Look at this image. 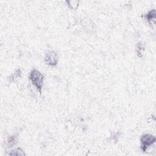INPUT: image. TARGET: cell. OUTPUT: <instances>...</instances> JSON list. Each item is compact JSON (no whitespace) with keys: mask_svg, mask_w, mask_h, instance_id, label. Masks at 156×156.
<instances>
[{"mask_svg":"<svg viewBox=\"0 0 156 156\" xmlns=\"http://www.w3.org/2000/svg\"><path fill=\"white\" fill-rule=\"evenodd\" d=\"M29 79L31 81L32 84L34 85L40 93H42V88L43 86V75L37 70H32L29 75Z\"/></svg>","mask_w":156,"mask_h":156,"instance_id":"6da1fadb","label":"cell"},{"mask_svg":"<svg viewBox=\"0 0 156 156\" xmlns=\"http://www.w3.org/2000/svg\"><path fill=\"white\" fill-rule=\"evenodd\" d=\"M155 137L151 134H144L141 137V149L143 152H146L147 150L153 146L155 142Z\"/></svg>","mask_w":156,"mask_h":156,"instance_id":"7a4b0ae2","label":"cell"},{"mask_svg":"<svg viewBox=\"0 0 156 156\" xmlns=\"http://www.w3.org/2000/svg\"><path fill=\"white\" fill-rule=\"evenodd\" d=\"M59 60L58 54L54 51H48L44 56L45 63L50 66L57 65Z\"/></svg>","mask_w":156,"mask_h":156,"instance_id":"3957f363","label":"cell"},{"mask_svg":"<svg viewBox=\"0 0 156 156\" xmlns=\"http://www.w3.org/2000/svg\"><path fill=\"white\" fill-rule=\"evenodd\" d=\"M155 10L153 9L149 11V12L146 14L144 15V17L146 19V20L148 21V23L150 25H153L155 24Z\"/></svg>","mask_w":156,"mask_h":156,"instance_id":"277c9868","label":"cell"},{"mask_svg":"<svg viewBox=\"0 0 156 156\" xmlns=\"http://www.w3.org/2000/svg\"><path fill=\"white\" fill-rule=\"evenodd\" d=\"M21 74H22L21 70L20 68L17 69L12 75H11L9 77V78H8L9 81V82H14L16 79H18V78H19L21 76Z\"/></svg>","mask_w":156,"mask_h":156,"instance_id":"5b68a950","label":"cell"},{"mask_svg":"<svg viewBox=\"0 0 156 156\" xmlns=\"http://www.w3.org/2000/svg\"><path fill=\"white\" fill-rule=\"evenodd\" d=\"M9 155H25V153H24V151L22 150L21 148H16L15 149L12 150V151H11L10 153H9Z\"/></svg>","mask_w":156,"mask_h":156,"instance_id":"8992f818","label":"cell"},{"mask_svg":"<svg viewBox=\"0 0 156 156\" xmlns=\"http://www.w3.org/2000/svg\"><path fill=\"white\" fill-rule=\"evenodd\" d=\"M143 51H144L143 44L142 43H139L137 46V53L139 57H142Z\"/></svg>","mask_w":156,"mask_h":156,"instance_id":"52a82bcc","label":"cell"},{"mask_svg":"<svg viewBox=\"0 0 156 156\" xmlns=\"http://www.w3.org/2000/svg\"><path fill=\"white\" fill-rule=\"evenodd\" d=\"M16 143V137L15 135H12L8 138L7 140L8 145L9 147H12Z\"/></svg>","mask_w":156,"mask_h":156,"instance_id":"ba28073f","label":"cell"},{"mask_svg":"<svg viewBox=\"0 0 156 156\" xmlns=\"http://www.w3.org/2000/svg\"><path fill=\"white\" fill-rule=\"evenodd\" d=\"M68 4L69 6H70L72 9H76L78 5H79V1H66Z\"/></svg>","mask_w":156,"mask_h":156,"instance_id":"9c48e42d","label":"cell"}]
</instances>
